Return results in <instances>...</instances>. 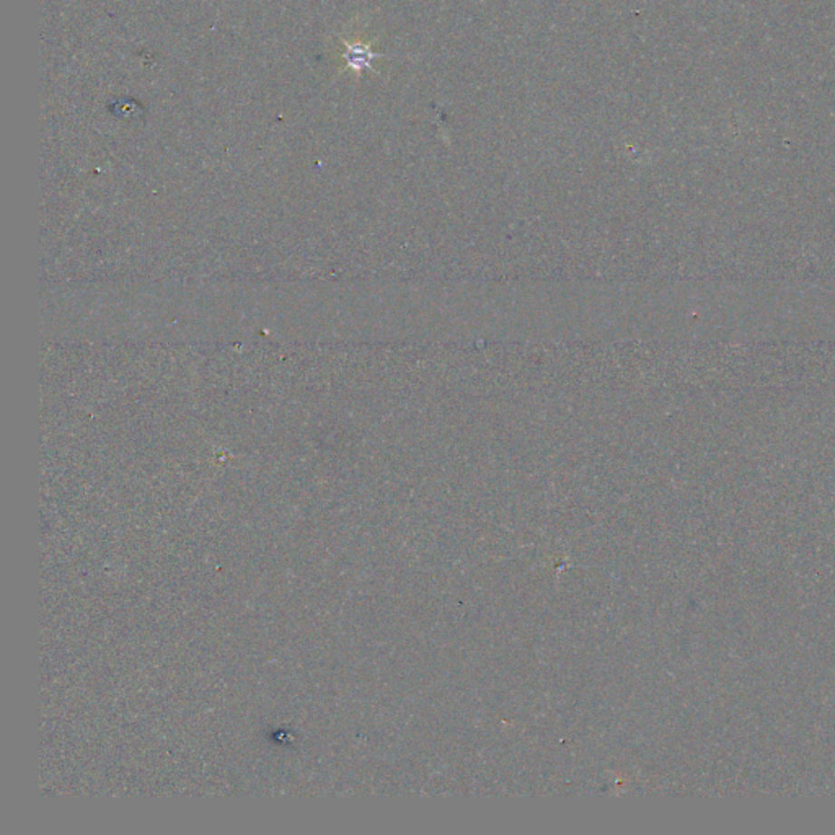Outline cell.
Listing matches in <instances>:
<instances>
[{"label": "cell", "mask_w": 835, "mask_h": 835, "mask_svg": "<svg viewBox=\"0 0 835 835\" xmlns=\"http://www.w3.org/2000/svg\"><path fill=\"white\" fill-rule=\"evenodd\" d=\"M345 51H343V61H345V69L351 73L361 75L364 71H373L374 61L381 59L384 54L374 51L373 41L361 40H343Z\"/></svg>", "instance_id": "cell-1"}]
</instances>
